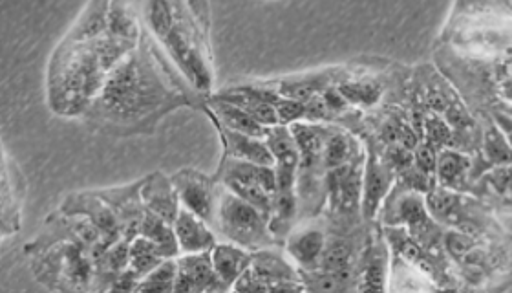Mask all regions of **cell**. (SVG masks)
Segmentation results:
<instances>
[{
    "label": "cell",
    "instance_id": "17",
    "mask_svg": "<svg viewBox=\"0 0 512 293\" xmlns=\"http://www.w3.org/2000/svg\"><path fill=\"white\" fill-rule=\"evenodd\" d=\"M269 149L273 152L275 158V167L277 169H286V171H299L300 151L297 140L288 125H273L266 127L264 132Z\"/></svg>",
    "mask_w": 512,
    "mask_h": 293
},
{
    "label": "cell",
    "instance_id": "15",
    "mask_svg": "<svg viewBox=\"0 0 512 293\" xmlns=\"http://www.w3.org/2000/svg\"><path fill=\"white\" fill-rule=\"evenodd\" d=\"M107 26L108 35L127 43L138 44L143 37V24L134 0H110Z\"/></svg>",
    "mask_w": 512,
    "mask_h": 293
},
{
    "label": "cell",
    "instance_id": "5",
    "mask_svg": "<svg viewBox=\"0 0 512 293\" xmlns=\"http://www.w3.org/2000/svg\"><path fill=\"white\" fill-rule=\"evenodd\" d=\"M220 180L225 189L251 202L253 206L262 209L266 215H271L273 198L277 193L275 165H260V163L225 158L224 165L220 169Z\"/></svg>",
    "mask_w": 512,
    "mask_h": 293
},
{
    "label": "cell",
    "instance_id": "23",
    "mask_svg": "<svg viewBox=\"0 0 512 293\" xmlns=\"http://www.w3.org/2000/svg\"><path fill=\"white\" fill-rule=\"evenodd\" d=\"M174 284H176V261L165 259L139 281L136 292H145V290L174 292Z\"/></svg>",
    "mask_w": 512,
    "mask_h": 293
},
{
    "label": "cell",
    "instance_id": "22",
    "mask_svg": "<svg viewBox=\"0 0 512 293\" xmlns=\"http://www.w3.org/2000/svg\"><path fill=\"white\" fill-rule=\"evenodd\" d=\"M454 138H456V132L443 114L434 112V110L425 114V120H423V140L425 142L434 145L438 151H441L445 147H452Z\"/></svg>",
    "mask_w": 512,
    "mask_h": 293
},
{
    "label": "cell",
    "instance_id": "7",
    "mask_svg": "<svg viewBox=\"0 0 512 293\" xmlns=\"http://www.w3.org/2000/svg\"><path fill=\"white\" fill-rule=\"evenodd\" d=\"M227 290L214 272L211 251L183 253L176 259L174 292H218Z\"/></svg>",
    "mask_w": 512,
    "mask_h": 293
},
{
    "label": "cell",
    "instance_id": "21",
    "mask_svg": "<svg viewBox=\"0 0 512 293\" xmlns=\"http://www.w3.org/2000/svg\"><path fill=\"white\" fill-rule=\"evenodd\" d=\"M337 88L350 105H361V107H372L383 94V88L379 87L375 81H366V79H357V81L344 79Z\"/></svg>",
    "mask_w": 512,
    "mask_h": 293
},
{
    "label": "cell",
    "instance_id": "3",
    "mask_svg": "<svg viewBox=\"0 0 512 293\" xmlns=\"http://www.w3.org/2000/svg\"><path fill=\"white\" fill-rule=\"evenodd\" d=\"M138 44L121 41L108 33L96 39H75L64 35L48 65V107L63 118H83L101 94L112 70Z\"/></svg>",
    "mask_w": 512,
    "mask_h": 293
},
{
    "label": "cell",
    "instance_id": "13",
    "mask_svg": "<svg viewBox=\"0 0 512 293\" xmlns=\"http://www.w3.org/2000/svg\"><path fill=\"white\" fill-rule=\"evenodd\" d=\"M2 233L4 237L21 228L22 198L26 191V184L21 173L15 171L11 176V162L8 152L4 151V169H2Z\"/></svg>",
    "mask_w": 512,
    "mask_h": 293
},
{
    "label": "cell",
    "instance_id": "26",
    "mask_svg": "<svg viewBox=\"0 0 512 293\" xmlns=\"http://www.w3.org/2000/svg\"><path fill=\"white\" fill-rule=\"evenodd\" d=\"M445 250L458 261H463V257H467L470 251L476 250V242L465 231H450L443 240Z\"/></svg>",
    "mask_w": 512,
    "mask_h": 293
},
{
    "label": "cell",
    "instance_id": "6",
    "mask_svg": "<svg viewBox=\"0 0 512 293\" xmlns=\"http://www.w3.org/2000/svg\"><path fill=\"white\" fill-rule=\"evenodd\" d=\"M180 204L198 217H202L211 228H216L218 191L213 180L194 169H183L172 176Z\"/></svg>",
    "mask_w": 512,
    "mask_h": 293
},
{
    "label": "cell",
    "instance_id": "25",
    "mask_svg": "<svg viewBox=\"0 0 512 293\" xmlns=\"http://www.w3.org/2000/svg\"><path fill=\"white\" fill-rule=\"evenodd\" d=\"M438 149L434 145L421 140L416 149H414V165L419 171L436 178V169H438ZM438 182V180H436Z\"/></svg>",
    "mask_w": 512,
    "mask_h": 293
},
{
    "label": "cell",
    "instance_id": "8",
    "mask_svg": "<svg viewBox=\"0 0 512 293\" xmlns=\"http://www.w3.org/2000/svg\"><path fill=\"white\" fill-rule=\"evenodd\" d=\"M394 171L384 163L383 158L379 160L375 152H370L366 165H364L363 184V213L364 217L374 218L381 211V204L390 195L395 185Z\"/></svg>",
    "mask_w": 512,
    "mask_h": 293
},
{
    "label": "cell",
    "instance_id": "14",
    "mask_svg": "<svg viewBox=\"0 0 512 293\" xmlns=\"http://www.w3.org/2000/svg\"><path fill=\"white\" fill-rule=\"evenodd\" d=\"M326 244L328 242L322 229L317 226H306L289 233L288 253L306 272H317Z\"/></svg>",
    "mask_w": 512,
    "mask_h": 293
},
{
    "label": "cell",
    "instance_id": "4",
    "mask_svg": "<svg viewBox=\"0 0 512 293\" xmlns=\"http://www.w3.org/2000/svg\"><path fill=\"white\" fill-rule=\"evenodd\" d=\"M214 229H218L225 239L251 251L262 250L277 242L269 229V215L253 206L251 202L231 193L224 185L218 191V211Z\"/></svg>",
    "mask_w": 512,
    "mask_h": 293
},
{
    "label": "cell",
    "instance_id": "18",
    "mask_svg": "<svg viewBox=\"0 0 512 293\" xmlns=\"http://www.w3.org/2000/svg\"><path fill=\"white\" fill-rule=\"evenodd\" d=\"M139 235L152 240L160 248L165 259H174L180 253L176 233H174V224L161 218L160 215L152 213L149 209L145 211V215L139 222Z\"/></svg>",
    "mask_w": 512,
    "mask_h": 293
},
{
    "label": "cell",
    "instance_id": "2",
    "mask_svg": "<svg viewBox=\"0 0 512 293\" xmlns=\"http://www.w3.org/2000/svg\"><path fill=\"white\" fill-rule=\"evenodd\" d=\"M143 32L200 98L213 96L211 13L207 0H134Z\"/></svg>",
    "mask_w": 512,
    "mask_h": 293
},
{
    "label": "cell",
    "instance_id": "16",
    "mask_svg": "<svg viewBox=\"0 0 512 293\" xmlns=\"http://www.w3.org/2000/svg\"><path fill=\"white\" fill-rule=\"evenodd\" d=\"M470 169H472V160L459 149L445 147L438 152L436 180L441 187H447L452 191H463L469 185Z\"/></svg>",
    "mask_w": 512,
    "mask_h": 293
},
{
    "label": "cell",
    "instance_id": "24",
    "mask_svg": "<svg viewBox=\"0 0 512 293\" xmlns=\"http://www.w3.org/2000/svg\"><path fill=\"white\" fill-rule=\"evenodd\" d=\"M383 160L397 176L414 165V151L405 147L403 143H390L384 149Z\"/></svg>",
    "mask_w": 512,
    "mask_h": 293
},
{
    "label": "cell",
    "instance_id": "12",
    "mask_svg": "<svg viewBox=\"0 0 512 293\" xmlns=\"http://www.w3.org/2000/svg\"><path fill=\"white\" fill-rule=\"evenodd\" d=\"M174 233L180 253H202L211 251L216 244L214 231L202 217L182 207L174 220Z\"/></svg>",
    "mask_w": 512,
    "mask_h": 293
},
{
    "label": "cell",
    "instance_id": "20",
    "mask_svg": "<svg viewBox=\"0 0 512 293\" xmlns=\"http://www.w3.org/2000/svg\"><path fill=\"white\" fill-rule=\"evenodd\" d=\"M481 147L485 154V162L491 163L494 167L512 165V145L507 140L505 132L498 127V123H491L481 132Z\"/></svg>",
    "mask_w": 512,
    "mask_h": 293
},
{
    "label": "cell",
    "instance_id": "1",
    "mask_svg": "<svg viewBox=\"0 0 512 293\" xmlns=\"http://www.w3.org/2000/svg\"><path fill=\"white\" fill-rule=\"evenodd\" d=\"M187 87L143 32L138 46L112 70L83 118L92 127L112 134H145L154 131L172 110L194 105L196 99L207 101Z\"/></svg>",
    "mask_w": 512,
    "mask_h": 293
},
{
    "label": "cell",
    "instance_id": "11",
    "mask_svg": "<svg viewBox=\"0 0 512 293\" xmlns=\"http://www.w3.org/2000/svg\"><path fill=\"white\" fill-rule=\"evenodd\" d=\"M214 272L220 277L227 290H233L236 281L249 270L253 262V251L236 242H216L211 250Z\"/></svg>",
    "mask_w": 512,
    "mask_h": 293
},
{
    "label": "cell",
    "instance_id": "19",
    "mask_svg": "<svg viewBox=\"0 0 512 293\" xmlns=\"http://www.w3.org/2000/svg\"><path fill=\"white\" fill-rule=\"evenodd\" d=\"M165 261L160 248L152 242V240L138 235L130 244L128 251V268L138 275L139 279H143L147 273L152 272L158 264Z\"/></svg>",
    "mask_w": 512,
    "mask_h": 293
},
{
    "label": "cell",
    "instance_id": "10",
    "mask_svg": "<svg viewBox=\"0 0 512 293\" xmlns=\"http://www.w3.org/2000/svg\"><path fill=\"white\" fill-rule=\"evenodd\" d=\"M139 195L149 211L174 224L182 204L172 178H167L165 174H152L143 182Z\"/></svg>",
    "mask_w": 512,
    "mask_h": 293
},
{
    "label": "cell",
    "instance_id": "9",
    "mask_svg": "<svg viewBox=\"0 0 512 293\" xmlns=\"http://www.w3.org/2000/svg\"><path fill=\"white\" fill-rule=\"evenodd\" d=\"M214 125L224 143V160L231 158V160H244V162L260 163V165H275V158L267 145L266 138L231 131V129H225L220 123H214Z\"/></svg>",
    "mask_w": 512,
    "mask_h": 293
}]
</instances>
